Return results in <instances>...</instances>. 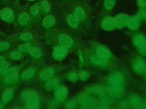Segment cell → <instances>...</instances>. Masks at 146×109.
Returning a JSON list of instances; mask_svg holds the SVG:
<instances>
[{
    "label": "cell",
    "mask_w": 146,
    "mask_h": 109,
    "mask_svg": "<svg viewBox=\"0 0 146 109\" xmlns=\"http://www.w3.org/2000/svg\"><path fill=\"white\" fill-rule=\"evenodd\" d=\"M108 86L110 92L115 96H120L124 90V82L122 74L120 72L112 73L108 79Z\"/></svg>",
    "instance_id": "1"
},
{
    "label": "cell",
    "mask_w": 146,
    "mask_h": 109,
    "mask_svg": "<svg viewBox=\"0 0 146 109\" xmlns=\"http://www.w3.org/2000/svg\"><path fill=\"white\" fill-rule=\"evenodd\" d=\"M78 102L82 108H97L98 103L92 98L86 95H81L78 99Z\"/></svg>",
    "instance_id": "2"
},
{
    "label": "cell",
    "mask_w": 146,
    "mask_h": 109,
    "mask_svg": "<svg viewBox=\"0 0 146 109\" xmlns=\"http://www.w3.org/2000/svg\"><path fill=\"white\" fill-rule=\"evenodd\" d=\"M133 44L138 48L140 52L146 55V37L141 35H137L135 36L133 40Z\"/></svg>",
    "instance_id": "3"
},
{
    "label": "cell",
    "mask_w": 146,
    "mask_h": 109,
    "mask_svg": "<svg viewBox=\"0 0 146 109\" xmlns=\"http://www.w3.org/2000/svg\"><path fill=\"white\" fill-rule=\"evenodd\" d=\"M67 48L60 45L55 48L52 52L53 57L57 60H62L64 59L67 54Z\"/></svg>",
    "instance_id": "4"
},
{
    "label": "cell",
    "mask_w": 146,
    "mask_h": 109,
    "mask_svg": "<svg viewBox=\"0 0 146 109\" xmlns=\"http://www.w3.org/2000/svg\"><path fill=\"white\" fill-rule=\"evenodd\" d=\"M0 18L3 21L10 22L14 19V15L10 8L5 7L0 10Z\"/></svg>",
    "instance_id": "5"
},
{
    "label": "cell",
    "mask_w": 146,
    "mask_h": 109,
    "mask_svg": "<svg viewBox=\"0 0 146 109\" xmlns=\"http://www.w3.org/2000/svg\"><path fill=\"white\" fill-rule=\"evenodd\" d=\"M55 94L59 101H63L67 97L68 90L63 86H58L55 89Z\"/></svg>",
    "instance_id": "6"
},
{
    "label": "cell",
    "mask_w": 146,
    "mask_h": 109,
    "mask_svg": "<svg viewBox=\"0 0 146 109\" xmlns=\"http://www.w3.org/2000/svg\"><path fill=\"white\" fill-rule=\"evenodd\" d=\"M102 27L106 31H111L117 28L114 18L110 16L106 18L102 22Z\"/></svg>",
    "instance_id": "7"
},
{
    "label": "cell",
    "mask_w": 146,
    "mask_h": 109,
    "mask_svg": "<svg viewBox=\"0 0 146 109\" xmlns=\"http://www.w3.org/2000/svg\"><path fill=\"white\" fill-rule=\"evenodd\" d=\"M133 68L139 73H145L146 72V62L142 58L138 57L135 60Z\"/></svg>",
    "instance_id": "8"
},
{
    "label": "cell",
    "mask_w": 146,
    "mask_h": 109,
    "mask_svg": "<svg viewBox=\"0 0 146 109\" xmlns=\"http://www.w3.org/2000/svg\"><path fill=\"white\" fill-rule=\"evenodd\" d=\"M36 97H38V93L32 89L23 90L21 93V99L25 102H27L29 100Z\"/></svg>",
    "instance_id": "9"
},
{
    "label": "cell",
    "mask_w": 146,
    "mask_h": 109,
    "mask_svg": "<svg viewBox=\"0 0 146 109\" xmlns=\"http://www.w3.org/2000/svg\"><path fill=\"white\" fill-rule=\"evenodd\" d=\"M59 41L60 45L66 48H69L73 45V40L68 35L62 33L59 36Z\"/></svg>",
    "instance_id": "10"
},
{
    "label": "cell",
    "mask_w": 146,
    "mask_h": 109,
    "mask_svg": "<svg viewBox=\"0 0 146 109\" xmlns=\"http://www.w3.org/2000/svg\"><path fill=\"white\" fill-rule=\"evenodd\" d=\"M140 18L139 16V15H133L131 17H129L126 26H128L130 29L135 30L138 28L139 25H140Z\"/></svg>",
    "instance_id": "11"
},
{
    "label": "cell",
    "mask_w": 146,
    "mask_h": 109,
    "mask_svg": "<svg viewBox=\"0 0 146 109\" xmlns=\"http://www.w3.org/2000/svg\"><path fill=\"white\" fill-rule=\"evenodd\" d=\"M129 17V16L128 15L125 14H119L117 15H116L114 18L116 27L120 28L126 26Z\"/></svg>",
    "instance_id": "12"
},
{
    "label": "cell",
    "mask_w": 146,
    "mask_h": 109,
    "mask_svg": "<svg viewBox=\"0 0 146 109\" xmlns=\"http://www.w3.org/2000/svg\"><path fill=\"white\" fill-rule=\"evenodd\" d=\"M54 73V70L51 68H45L39 73V78L42 81H46L51 78Z\"/></svg>",
    "instance_id": "13"
},
{
    "label": "cell",
    "mask_w": 146,
    "mask_h": 109,
    "mask_svg": "<svg viewBox=\"0 0 146 109\" xmlns=\"http://www.w3.org/2000/svg\"><path fill=\"white\" fill-rule=\"evenodd\" d=\"M96 53L98 56L106 59H108L111 58L112 56L110 51L108 49L103 46L98 47L96 49Z\"/></svg>",
    "instance_id": "14"
},
{
    "label": "cell",
    "mask_w": 146,
    "mask_h": 109,
    "mask_svg": "<svg viewBox=\"0 0 146 109\" xmlns=\"http://www.w3.org/2000/svg\"><path fill=\"white\" fill-rule=\"evenodd\" d=\"M19 78V74L17 72L9 74L5 76L4 78V83L6 85H12L17 82Z\"/></svg>",
    "instance_id": "15"
},
{
    "label": "cell",
    "mask_w": 146,
    "mask_h": 109,
    "mask_svg": "<svg viewBox=\"0 0 146 109\" xmlns=\"http://www.w3.org/2000/svg\"><path fill=\"white\" fill-rule=\"evenodd\" d=\"M91 60L94 64L98 66H104L108 64V59L103 58L98 55L92 56L91 58Z\"/></svg>",
    "instance_id": "16"
},
{
    "label": "cell",
    "mask_w": 146,
    "mask_h": 109,
    "mask_svg": "<svg viewBox=\"0 0 146 109\" xmlns=\"http://www.w3.org/2000/svg\"><path fill=\"white\" fill-rule=\"evenodd\" d=\"M36 70L34 68L31 67L25 69L21 74V78L22 79H28L33 78L35 74Z\"/></svg>",
    "instance_id": "17"
},
{
    "label": "cell",
    "mask_w": 146,
    "mask_h": 109,
    "mask_svg": "<svg viewBox=\"0 0 146 109\" xmlns=\"http://www.w3.org/2000/svg\"><path fill=\"white\" fill-rule=\"evenodd\" d=\"M55 18L52 15H47L45 16L42 21V24L45 28L52 27L55 23Z\"/></svg>",
    "instance_id": "18"
},
{
    "label": "cell",
    "mask_w": 146,
    "mask_h": 109,
    "mask_svg": "<svg viewBox=\"0 0 146 109\" xmlns=\"http://www.w3.org/2000/svg\"><path fill=\"white\" fill-rule=\"evenodd\" d=\"M39 100L38 97L31 99L26 102L25 108L28 109H36L39 108Z\"/></svg>",
    "instance_id": "19"
},
{
    "label": "cell",
    "mask_w": 146,
    "mask_h": 109,
    "mask_svg": "<svg viewBox=\"0 0 146 109\" xmlns=\"http://www.w3.org/2000/svg\"><path fill=\"white\" fill-rule=\"evenodd\" d=\"M131 103L132 106L137 108H146V100H143L139 98H133Z\"/></svg>",
    "instance_id": "20"
},
{
    "label": "cell",
    "mask_w": 146,
    "mask_h": 109,
    "mask_svg": "<svg viewBox=\"0 0 146 109\" xmlns=\"http://www.w3.org/2000/svg\"><path fill=\"white\" fill-rule=\"evenodd\" d=\"M59 83V80L58 79L53 78V79H50L48 80L46 82L45 86L47 90H51L54 89H55L58 86Z\"/></svg>",
    "instance_id": "21"
},
{
    "label": "cell",
    "mask_w": 146,
    "mask_h": 109,
    "mask_svg": "<svg viewBox=\"0 0 146 109\" xmlns=\"http://www.w3.org/2000/svg\"><path fill=\"white\" fill-rule=\"evenodd\" d=\"M67 22L68 25L72 28H76L78 26V20L76 18L74 15H68L67 16Z\"/></svg>",
    "instance_id": "22"
},
{
    "label": "cell",
    "mask_w": 146,
    "mask_h": 109,
    "mask_svg": "<svg viewBox=\"0 0 146 109\" xmlns=\"http://www.w3.org/2000/svg\"><path fill=\"white\" fill-rule=\"evenodd\" d=\"M28 52L30 53V54L34 58H39L42 54L40 49L38 47L34 46H31Z\"/></svg>",
    "instance_id": "23"
},
{
    "label": "cell",
    "mask_w": 146,
    "mask_h": 109,
    "mask_svg": "<svg viewBox=\"0 0 146 109\" xmlns=\"http://www.w3.org/2000/svg\"><path fill=\"white\" fill-rule=\"evenodd\" d=\"M74 16L78 20H83L86 17V14L82 7H78L75 10Z\"/></svg>",
    "instance_id": "24"
},
{
    "label": "cell",
    "mask_w": 146,
    "mask_h": 109,
    "mask_svg": "<svg viewBox=\"0 0 146 109\" xmlns=\"http://www.w3.org/2000/svg\"><path fill=\"white\" fill-rule=\"evenodd\" d=\"M13 94V91L11 88L6 89L3 93L2 100L3 102L6 103L10 100Z\"/></svg>",
    "instance_id": "25"
},
{
    "label": "cell",
    "mask_w": 146,
    "mask_h": 109,
    "mask_svg": "<svg viewBox=\"0 0 146 109\" xmlns=\"http://www.w3.org/2000/svg\"><path fill=\"white\" fill-rule=\"evenodd\" d=\"M30 19V16L28 13L26 12H22L18 17V23L21 25L26 24Z\"/></svg>",
    "instance_id": "26"
},
{
    "label": "cell",
    "mask_w": 146,
    "mask_h": 109,
    "mask_svg": "<svg viewBox=\"0 0 146 109\" xmlns=\"http://www.w3.org/2000/svg\"><path fill=\"white\" fill-rule=\"evenodd\" d=\"M33 37V34L30 32H24L22 33L20 36V39L25 41L30 40Z\"/></svg>",
    "instance_id": "27"
},
{
    "label": "cell",
    "mask_w": 146,
    "mask_h": 109,
    "mask_svg": "<svg viewBox=\"0 0 146 109\" xmlns=\"http://www.w3.org/2000/svg\"><path fill=\"white\" fill-rule=\"evenodd\" d=\"M30 10L33 15H36L38 14L39 11V6L37 3H34L33 5H32L30 7Z\"/></svg>",
    "instance_id": "28"
},
{
    "label": "cell",
    "mask_w": 146,
    "mask_h": 109,
    "mask_svg": "<svg viewBox=\"0 0 146 109\" xmlns=\"http://www.w3.org/2000/svg\"><path fill=\"white\" fill-rule=\"evenodd\" d=\"M78 100L76 99H72L68 101L65 105L66 108H73L76 107L78 104Z\"/></svg>",
    "instance_id": "29"
},
{
    "label": "cell",
    "mask_w": 146,
    "mask_h": 109,
    "mask_svg": "<svg viewBox=\"0 0 146 109\" xmlns=\"http://www.w3.org/2000/svg\"><path fill=\"white\" fill-rule=\"evenodd\" d=\"M116 0H105L104 1V6L108 10L112 9L115 4Z\"/></svg>",
    "instance_id": "30"
},
{
    "label": "cell",
    "mask_w": 146,
    "mask_h": 109,
    "mask_svg": "<svg viewBox=\"0 0 146 109\" xmlns=\"http://www.w3.org/2000/svg\"><path fill=\"white\" fill-rule=\"evenodd\" d=\"M30 47H31V45L30 44L25 43V44H21L19 45L18 48V50L19 51L25 52H27L29 51Z\"/></svg>",
    "instance_id": "31"
},
{
    "label": "cell",
    "mask_w": 146,
    "mask_h": 109,
    "mask_svg": "<svg viewBox=\"0 0 146 109\" xmlns=\"http://www.w3.org/2000/svg\"><path fill=\"white\" fill-rule=\"evenodd\" d=\"M79 76L82 80H86L90 76V73L87 70H82L79 72Z\"/></svg>",
    "instance_id": "32"
},
{
    "label": "cell",
    "mask_w": 146,
    "mask_h": 109,
    "mask_svg": "<svg viewBox=\"0 0 146 109\" xmlns=\"http://www.w3.org/2000/svg\"><path fill=\"white\" fill-rule=\"evenodd\" d=\"M10 57L14 60H18L21 58L22 54L19 51H13L10 53Z\"/></svg>",
    "instance_id": "33"
},
{
    "label": "cell",
    "mask_w": 146,
    "mask_h": 109,
    "mask_svg": "<svg viewBox=\"0 0 146 109\" xmlns=\"http://www.w3.org/2000/svg\"><path fill=\"white\" fill-rule=\"evenodd\" d=\"M18 70V68H17V67H11L10 68H7L6 70H5L3 73V75H4L5 76L9 74H11V73H15V72H17Z\"/></svg>",
    "instance_id": "34"
},
{
    "label": "cell",
    "mask_w": 146,
    "mask_h": 109,
    "mask_svg": "<svg viewBox=\"0 0 146 109\" xmlns=\"http://www.w3.org/2000/svg\"><path fill=\"white\" fill-rule=\"evenodd\" d=\"M68 78L70 81L75 82L78 78V75L75 71H71L69 73L68 75Z\"/></svg>",
    "instance_id": "35"
},
{
    "label": "cell",
    "mask_w": 146,
    "mask_h": 109,
    "mask_svg": "<svg viewBox=\"0 0 146 109\" xmlns=\"http://www.w3.org/2000/svg\"><path fill=\"white\" fill-rule=\"evenodd\" d=\"M42 6L43 10L46 12H48L50 10L51 5H50V2L46 0H44L42 2Z\"/></svg>",
    "instance_id": "36"
},
{
    "label": "cell",
    "mask_w": 146,
    "mask_h": 109,
    "mask_svg": "<svg viewBox=\"0 0 146 109\" xmlns=\"http://www.w3.org/2000/svg\"><path fill=\"white\" fill-rule=\"evenodd\" d=\"M9 66V64L8 62L3 61L0 62V73H2L5 70H6Z\"/></svg>",
    "instance_id": "37"
},
{
    "label": "cell",
    "mask_w": 146,
    "mask_h": 109,
    "mask_svg": "<svg viewBox=\"0 0 146 109\" xmlns=\"http://www.w3.org/2000/svg\"><path fill=\"white\" fill-rule=\"evenodd\" d=\"M10 47V44L7 41L0 42V51H3L7 50Z\"/></svg>",
    "instance_id": "38"
},
{
    "label": "cell",
    "mask_w": 146,
    "mask_h": 109,
    "mask_svg": "<svg viewBox=\"0 0 146 109\" xmlns=\"http://www.w3.org/2000/svg\"><path fill=\"white\" fill-rule=\"evenodd\" d=\"M108 105L109 104L107 103V102H106L104 101H102V102L98 103L97 108H108Z\"/></svg>",
    "instance_id": "39"
},
{
    "label": "cell",
    "mask_w": 146,
    "mask_h": 109,
    "mask_svg": "<svg viewBox=\"0 0 146 109\" xmlns=\"http://www.w3.org/2000/svg\"><path fill=\"white\" fill-rule=\"evenodd\" d=\"M137 15L140 19L145 18L146 20V10H141Z\"/></svg>",
    "instance_id": "40"
},
{
    "label": "cell",
    "mask_w": 146,
    "mask_h": 109,
    "mask_svg": "<svg viewBox=\"0 0 146 109\" xmlns=\"http://www.w3.org/2000/svg\"><path fill=\"white\" fill-rule=\"evenodd\" d=\"M137 2L139 6L142 7H146V0H137Z\"/></svg>",
    "instance_id": "41"
},
{
    "label": "cell",
    "mask_w": 146,
    "mask_h": 109,
    "mask_svg": "<svg viewBox=\"0 0 146 109\" xmlns=\"http://www.w3.org/2000/svg\"><path fill=\"white\" fill-rule=\"evenodd\" d=\"M120 107L122 108H128L129 107V104L127 102H123L120 104Z\"/></svg>",
    "instance_id": "42"
},
{
    "label": "cell",
    "mask_w": 146,
    "mask_h": 109,
    "mask_svg": "<svg viewBox=\"0 0 146 109\" xmlns=\"http://www.w3.org/2000/svg\"><path fill=\"white\" fill-rule=\"evenodd\" d=\"M57 104H58V103H57L56 101L53 100V101H51V102H49L48 105H49V106H50V107H53V106H55L56 105H57Z\"/></svg>",
    "instance_id": "43"
},
{
    "label": "cell",
    "mask_w": 146,
    "mask_h": 109,
    "mask_svg": "<svg viewBox=\"0 0 146 109\" xmlns=\"http://www.w3.org/2000/svg\"><path fill=\"white\" fill-rule=\"evenodd\" d=\"M5 58L4 56H3L2 55H0V62L5 61Z\"/></svg>",
    "instance_id": "44"
},
{
    "label": "cell",
    "mask_w": 146,
    "mask_h": 109,
    "mask_svg": "<svg viewBox=\"0 0 146 109\" xmlns=\"http://www.w3.org/2000/svg\"><path fill=\"white\" fill-rule=\"evenodd\" d=\"M27 1H34L35 0H27Z\"/></svg>",
    "instance_id": "45"
},
{
    "label": "cell",
    "mask_w": 146,
    "mask_h": 109,
    "mask_svg": "<svg viewBox=\"0 0 146 109\" xmlns=\"http://www.w3.org/2000/svg\"><path fill=\"white\" fill-rule=\"evenodd\" d=\"M2 107V105L1 104V103H0V108H1Z\"/></svg>",
    "instance_id": "46"
}]
</instances>
